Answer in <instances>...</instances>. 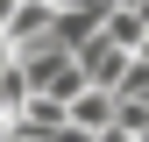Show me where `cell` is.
I'll return each instance as SVG.
<instances>
[{
    "label": "cell",
    "instance_id": "obj_3",
    "mask_svg": "<svg viewBox=\"0 0 149 142\" xmlns=\"http://www.w3.org/2000/svg\"><path fill=\"white\" fill-rule=\"evenodd\" d=\"M14 7H22V0H0V36H7V22H14Z\"/></svg>",
    "mask_w": 149,
    "mask_h": 142
},
{
    "label": "cell",
    "instance_id": "obj_2",
    "mask_svg": "<svg viewBox=\"0 0 149 142\" xmlns=\"http://www.w3.org/2000/svg\"><path fill=\"white\" fill-rule=\"evenodd\" d=\"M14 64H22V57H14V43L0 36V71H14Z\"/></svg>",
    "mask_w": 149,
    "mask_h": 142
},
{
    "label": "cell",
    "instance_id": "obj_1",
    "mask_svg": "<svg viewBox=\"0 0 149 142\" xmlns=\"http://www.w3.org/2000/svg\"><path fill=\"white\" fill-rule=\"evenodd\" d=\"M71 121L92 135H107V128H121V93H107V85H85L78 100H71Z\"/></svg>",
    "mask_w": 149,
    "mask_h": 142
}]
</instances>
